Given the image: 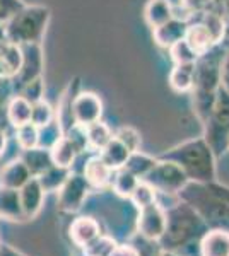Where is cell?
<instances>
[{
    "mask_svg": "<svg viewBox=\"0 0 229 256\" xmlns=\"http://www.w3.org/2000/svg\"><path fill=\"white\" fill-rule=\"evenodd\" d=\"M180 198L200 214L209 229H224L229 232V186L215 181H190L180 192Z\"/></svg>",
    "mask_w": 229,
    "mask_h": 256,
    "instance_id": "1",
    "label": "cell"
},
{
    "mask_svg": "<svg viewBox=\"0 0 229 256\" xmlns=\"http://www.w3.org/2000/svg\"><path fill=\"white\" fill-rule=\"evenodd\" d=\"M159 159L178 164L191 183H209L217 176V156L203 137L186 140L161 154Z\"/></svg>",
    "mask_w": 229,
    "mask_h": 256,
    "instance_id": "2",
    "label": "cell"
},
{
    "mask_svg": "<svg viewBox=\"0 0 229 256\" xmlns=\"http://www.w3.org/2000/svg\"><path fill=\"white\" fill-rule=\"evenodd\" d=\"M209 229L200 214L190 204L180 198L178 204L166 210V230L159 239L162 250H180L188 246L191 241L200 239Z\"/></svg>",
    "mask_w": 229,
    "mask_h": 256,
    "instance_id": "3",
    "label": "cell"
},
{
    "mask_svg": "<svg viewBox=\"0 0 229 256\" xmlns=\"http://www.w3.org/2000/svg\"><path fill=\"white\" fill-rule=\"evenodd\" d=\"M50 20L47 7H23L12 19L4 24V36L14 44H35L43 38Z\"/></svg>",
    "mask_w": 229,
    "mask_h": 256,
    "instance_id": "4",
    "label": "cell"
},
{
    "mask_svg": "<svg viewBox=\"0 0 229 256\" xmlns=\"http://www.w3.org/2000/svg\"><path fill=\"white\" fill-rule=\"evenodd\" d=\"M203 138L214 154L219 156L227 150L229 144V92L222 88L217 89L210 116L203 123Z\"/></svg>",
    "mask_w": 229,
    "mask_h": 256,
    "instance_id": "5",
    "label": "cell"
},
{
    "mask_svg": "<svg viewBox=\"0 0 229 256\" xmlns=\"http://www.w3.org/2000/svg\"><path fill=\"white\" fill-rule=\"evenodd\" d=\"M140 181L152 186L156 193H166V195H180L181 190L190 183V180L178 164L159 158H157L156 166Z\"/></svg>",
    "mask_w": 229,
    "mask_h": 256,
    "instance_id": "6",
    "label": "cell"
},
{
    "mask_svg": "<svg viewBox=\"0 0 229 256\" xmlns=\"http://www.w3.org/2000/svg\"><path fill=\"white\" fill-rule=\"evenodd\" d=\"M91 186L82 174H70L58 190V208L65 214H76L84 205Z\"/></svg>",
    "mask_w": 229,
    "mask_h": 256,
    "instance_id": "7",
    "label": "cell"
},
{
    "mask_svg": "<svg viewBox=\"0 0 229 256\" xmlns=\"http://www.w3.org/2000/svg\"><path fill=\"white\" fill-rule=\"evenodd\" d=\"M137 230L145 241L159 242V239L166 230V210L157 202L144 208H139Z\"/></svg>",
    "mask_w": 229,
    "mask_h": 256,
    "instance_id": "8",
    "label": "cell"
},
{
    "mask_svg": "<svg viewBox=\"0 0 229 256\" xmlns=\"http://www.w3.org/2000/svg\"><path fill=\"white\" fill-rule=\"evenodd\" d=\"M70 113H72L74 123L81 126H87L94 122H99L103 114L101 98L94 92H79L72 99Z\"/></svg>",
    "mask_w": 229,
    "mask_h": 256,
    "instance_id": "9",
    "label": "cell"
},
{
    "mask_svg": "<svg viewBox=\"0 0 229 256\" xmlns=\"http://www.w3.org/2000/svg\"><path fill=\"white\" fill-rule=\"evenodd\" d=\"M188 24H190V20L174 16L168 22H164L162 26L152 30V38L156 41L157 46L168 50V48H171L174 43L185 40L186 31H188Z\"/></svg>",
    "mask_w": 229,
    "mask_h": 256,
    "instance_id": "10",
    "label": "cell"
},
{
    "mask_svg": "<svg viewBox=\"0 0 229 256\" xmlns=\"http://www.w3.org/2000/svg\"><path fill=\"white\" fill-rule=\"evenodd\" d=\"M113 172L115 171L101 159V156H93V158L87 159L82 176L86 178V181L91 186V190L93 188L94 190H103V188H106L111 184Z\"/></svg>",
    "mask_w": 229,
    "mask_h": 256,
    "instance_id": "11",
    "label": "cell"
},
{
    "mask_svg": "<svg viewBox=\"0 0 229 256\" xmlns=\"http://www.w3.org/2000/svg\"><path fill=\"white\" fill-rule=\"evenodd\" d=\"M43 196L45 192L36 178H31L19 190V200H21V208H23L24 218H33L38 216V212L43 207Z\"/></svg>",
    "mask_w": 229,
    "mask_h": 256,
    "instance_id": "12",
    "label": "cell"
},
{
    "mask_svg": "<svg viewBox=\"0 0 229 256\" xmlns=\"http://www.w3.org/2000/svg\"><path fill=\"white\" fill-rule=\"evenodd\" d=\"M200 256H229V232L224 229H207L198 239Z\"/></svg>",
    "mask_w": 229,
    "mask_h": 256,
    "instance_id": "13",
    "label": "cell"
},
{
    "mask_svg": "<svg viewBox=\"0 0 229 256\" xmlns=\"http://www.w3.org/2000/svg\"><path fill=\"white\" fill-rule=\"evenodd\" d=\"M69 234L74 244L79 248H86L94 239L101 236V227H99V222L93 217H77L70 224Z\"/></svg>",
    "mask_w": 229,
    "mask_h": 256,
    "instance_id": "14",
    "label": "cell"
},
{
    "mask_svg": "<svg viewBox=\"0 0 229 256\" xmlns=\"http://www.w3.org/2000/svg\"><path fill=\"white\" fill-rule=\"evenodd\" d=\"M185 41L190 44L191 50H193V52L197 53L198 56L205 55V53L210 52L212 48L219 46V44H215V41L212 40L209 30H207L205 24H203L200 19L190 20L188 31H186V36H185Z\"/></svg>",
    "mask_w": 229,
    "mask_h": 256,
    "instance_id": "15",
    "label": "cell"
},
{
    "mask_svg": "<svg viewBox=\"0 0 229 256\" xmlns=\"http://www.w3.org/2000/svg\"><path fill=\"white\" fill-rule=\"evenodd\" d=\"M28 50H23V64L18 74L21 84H28V82L35 80L40 77L41 67H43V60H41V48L38 43L26 44Z\"/></svg>",
    "mask_w": 229,
    "mask_h": 256,
    "instance_id": "16",
    "label": "cell"
},
{
    "mask_svg": "<svg viewBox=\"0 0 229 256\" xmlns=\"http://www.w3.org/2000/svg\"><path fill=\"white\" fill-rule=\"evenodd\" d=\"M174 18V7L169 0H149L144 7V19L151 30L162 26Z\"/></svg>",
    "mask_w": 229,
    "mask_h": 256,
    "instance_id": "17",
    "label": "cell"
},
{
    "mask_svg": "<svg viewBox=\"0 0 229 256\" xmlns=\"http://www.w3.org/2000/svg\"><path fill=\"white\" fill-rule=\"evenodd\" d=\"M26 164L23 160H14V162L7 164L0 172V186L11 188V190H21L24 184L31 180Z\"/></svg>",
    "mask_w": 229,
    "mask_h": 256,
    "instance_id": "18",
    "label": "cell"
},
{
    "mask_svg": "<svg viewBox=\"0 0 229 256\" xmlns=\"http://www.w3.org/2000/svg\"><path fill=\"white\" fill-rule=\"evenodd\" d=\"M21 160L26 164L29 174H31L33 178H38L40 174H43L48 168L53 166L50 150L48 148H43V147H35V148H28V150H24L23 159Z\"/></svg>",
    "mask_w": 229,
    "mask_h": 256,
    "instance_id": "19",
    "label": "cell"
},
{
    "mask_svg": "<svg viewBox=\"0 0 229 256\" xmlns=\"http://www.w3.org/2000/svg\"><path fill=\"white\" fill-rule=\"evenodd\" d=\"M193 72H195V64L173 65L168 77L169 88L178 94H190L191 88H193Z\"/></svg>",
    "mask_w": 229,
    "mask_h": 256,
    "instance_id": "20",
    "label": "cell"
},
{
    "mask_svg": "<svg viewBox=\"0 0 229 256\" xmlns=\"http://www.w3.org/2000/svg\"><path fill=\"white\" fill-rule=\"evenodd\" d=\"M0 217L9 218V220H24L19 190L0 186Z\"/></svg>",
    "mask_w": 229,
    "mask_h": 256,
    "instance_id": "21",
    "label": "cell"
},
{
    "mask_svg": "<svg viewBox=\"0 0 229 256\" xmlns=\"http://www.w3.org/2000/svg\"><path fill=\"white\" fill-rule=\"evenodd\" d=\"M50 156H52V160H53L55 166L70 169L72 168V164L76 162L79 150L76 148V146L70 142V138L67 137V135L64 134V137H62L55 146L50 148Z\"/></svg>",
    "mask_w": 229,
    "mask_h": 256,
    "instance_id": "22",
    "label": "cell"
},
{
    "mask_svg": "<svg viewBox=\"0 0 229 256\" xmlns=\"http://www.w3.org/2000/svg\"><path fill=\"white\" fill-rule=\"evenodd\" d=\"M99 156H101V159L105 160L108 166L113 169V171H116V169H122L125 166L128 156H130V150L120 140H116L113 137L106 144V147L99 152Z\"/></svg>",
    "mask_w": 229,
    "mask_h": 256,
    "instance_id": "23",
    "label": "cell"
},
{
    "mask_svg": "<svg viewBox=\"0 0 229 256\" xmlns=\"http://www.w3.org/2000/svg\"><path fill=\"white\" fill-rule=\"evenodd\" d=\"M156 162H157V158L144 154L142 150H135V152H130L123 169H127L128 172H132V174L137 176L139 180H142V178L156 166Z\"/></svg>",
    "mask_w": 229,
    "mask_h": 256,
    "instance_id": "24",
    "label": "cell"
},
{
    "mask_svg": "<svg viewBox=\"0 0 229 256\" xmlns=\"http://www.w3.org/2000/svg\"><path fill=\"white\" fill-rule=\"evenodd\" d=\"M31 102L28 99H24L23 96L14 98L7 106V120H9L11 125H14L16 128L21 125H26L31 122Z\"/></svg>",
    "mask_w": 229,
    "mask_h": 256,
    "instance_id": "25",
    "label": "cell"
},
{
    "mask_svg": "<svg viewBox=\"0 0 229 256\" xmlns=\"http://www.w3.org/2000/svg\"><path fill=\"white\" fill-rule=\"evenodd\" d=\"M70 176V169L67 168H60L53 164L52 168H48L43 174H40L36 180L40 181L43 192H58L62 188V184L67 181V178Z\"/></svg>",
    "mask_w": 229,
    "mask_h": 256,
    "instance_id": "26",
    "label": "cell"
},
{
    "mask_svg": "<svg viewBox=\"0 0 229 256\" xmlns=\"http://www.w3.org/2000/svg\"><path fill=\"white\" fill-rule=\"evenodd\" d=\"M86 135H87V144H89V147L98 152H101L103 148L106 147V144L113 138V134H111L110 126H108L106 123H103L101 120L87 125Z\"/></svg>",
    "mask_w": 229,
    "mask_h": 256,
    "instance_id": "27",
    "label": "cell"
},
{
    "mask_svg": "<svg viewBox=\"0 0 229 256\" xmlns=\"http://www.w3.org/2000/svg\"><path fill=\"white\" fill-rule=\"evenodd\" d=\"M139 178L128 172L127 169H116L113 172V180H111V186L113 192L122 198H130L132 193L135 192L137 184H139Z\"/></svg>",
    "mask_w": 229,
    "mask_h": 256,
    "instance_id": "28",
    "label": "cell"
},
{
    "mask_svg": "<svg viewBox=\"0 0 229 256\" xmlns=\"http://www.w3.org/2000/svg\"><path fill=\"white\" fill-rule=\"evenodd\" d=\"M202 18L200 20L205 24V28L209 30L212 40L215 41V44H220L226 36V19L220 12H215V10H203L200 12Z\"/></svg>",
    "mask_w": 229,
    "mask_h": 256,
    "instance_id": "29",
    "label": "cell"
},
{
    "mask_svg": "<svg viewBox=\"0 0 229 256\" xmlns=\"http://www.w3.org/2000/svg\"><path fill=\"white\" fill-rule=\"evenodd\" d=\"M62 137H64V128L60 126L58 120L55 118L52 123L38 128V147L48 148L50 150Z\"/></svg>",
    "mask_w": 229,
    "mask_h": 256,
    "instance_id": "30",
    "label": "cell"
},
{
    "mask_svg": "<svg viewBox=\"0 0 229 256\" xmlns=\"http://www.w3.org/2000/svg\"><path fill=\"white\" fill-rule=\"evenodd\" d=\"M169 56L173 60V65H185V64H195L198 60V55L191 50V46L185 40L174 43L171 48H168Z\"/></svg>",
    "mask_w": 229,
    "mask_h": 256,
    "instance_id": "31",
    "label": "cell"
},
{
    "mask_svg": "<svg viewBox=\"0 0 229 256\" xmlns=\"http://www.w3.org/2000/svg\"><path fill=\"white\" fill-rule=\"evenodd\" d=\"M16 140L23 150L38 147V126H35L31 122L26 125H21L16 130Z\"/></svg>",
    "mask_w": 229,
    "mask_h": 256,
    "instance_id": "32",
    "label": "cell"
},
{
    "mask_svg": "<svg viewBox=\"0 0 229 256\" xmlns=\"http://www.w3.org/2000/svg\"><path fill=\"white\" fill-rule=\"evenodd\" d=\"M55 120V111H53L52 106L48 102H45L43 99L31 106V123L35 126H45L48 123H52Z\"/></svg>",
    "mask_w": 229,
    "mask_h": 256,
    "instance_id": "33",
    "label": "cell"
},
{
    "mask_svg": "<svg viewBox=\"0 0 229 256\" xmlns=\"http://www.w3.org/2000/svg\"><path fill=\"white\" fill-rule=\"evenodd\" d=\"M116 248V241L113 238L99 236L91 244L84 248V256H111Z\"/></svg>",
    "mask_w": 229,
    "mask_h": 256,
    "instance_id": "34",
    "label": "cell"
},
{
    "mask_svg": "<svg viewBox=\"0 0 229 256\" xmlns=\"http://www.w3.org/2000/svg\"><path fill=\"white\" fill-rule=\"evenodd\" d=\"M132 204L135 205V208H144L147 207V205H151L156 202V190L152 186H149L147 183H144V181H139V184H137L135 192L132 193L130 196Z\"/></svg>",
    "mask_w": 229,
    "mask_h": 256,
    "instance_id": "35",
    "label": "cell"
},
{
    "mask_svg": "<svg viewBox=\"0 0 229 256\" xmlns=\"http://www.w3.org/2000/svg\"><path fill=\"white\" fill-rule=\"evenodd\" d=\"M113 137L120 140L130 152L140 150V146H142V137H140V134L134 126H122Z\"/></svg>",
    "mask_w": 229,
    "mask_h": 256,
    "instance_id": "36",
    "label": "cell"
},
{
    "mask_svg": "<svg viewBox=\"0 0 229 256\" xmlns=\"http://www.w3.org/2000/svg\"><path fill=\"white\" fill-rule=\"evenodd\" d=\"M23 98L28 99L31 104H35V102L41 101V98H43V82L38 77V79L28 82V84L23 86Z\"/></svg>",
    "mask_w": 229,
    "mask_h": 256,
    "instance_id": "37",
    "label": "cell"
},
{
    "mask_svg": "<svg viewBox=\"0 0 229 256\" xmlns=\"http://www.w3.org/2000/svg\"><path fill=\"white\" fill-rule=\"evenodd\" d=\"M21 0H0V24H6L7 20L14 18L23 9Z\"/></svg>",
    "mask_w": 229,
    "mask_h": 256,
    "instance_id": "38",
    "label": "cell"
},
{
    "mask_svg": "<svg viewBox=\"0 0 229 256\" xmlns=\"http://www.w3.org/2000/svg\"><path fill=\"white\" fill-rule=\"evenodd\" d=\"M219 84L224 90L229 92V50H226V53L220 58L219 65Z\"/></svg>",
    "mask_w": 229,
    "mask_h": 256,
    "instance_id": "39",
    "label": "cell"
},
{
    "mask_svg": "<svg viewBox=\"0 0 229 256\" xmlns=\"http://www.w3.org/2000/svg\"><path fill=\"white\" fill-rule=\"evenodd\" d=\"M207 6H209L207 0H181L183 10H186L190 16L200 14V12H203L207 9Z\"/></svg>",
    "mask_w": 229,
    "mask_h": 256,
    "instance_id": "40",
    "label": "cell"
},
{
    "mask_svg": "<svg viewBox=\"0 0 229 256\" xmlns=\"http://www.w3.org/2000/svg\"><path fill=\"white\" fill-rule=\"evenodd\" d=\"M111 256H140V253L132 244H116Z\"/></svg>",
    "mask_w": 229,
    "mask_h": 256,
    "instance_id": "41",
    "label": "cell"
},
{
    "mask_svg": "<svg viewBox=\"0 0 229 256\" xmlns=\"http://www.w3.org/2000/svg\"><path fill=\"white\" fill-rule=\"evenodd\" d=\"M0 256H24V254L7 244H0Z\"/></svg>",
    "mask_w": 229,
    "mask_h": 256,
    "instance_id": "42",
    "label": "cell"
},
{
    "mask_svg": "<svg viewBox=\"0 0 229 256\" xmlns=\"http://www.w3.org/2000/svg\"><path fill=\"white\" fill-rule=\"evenodd\" d=\"M6 146H7V137H6V132L0 130V158L2 154L6 152Z\"/></svg>",
    "mask_w": 229,
    "mask_h": 256,
    "instance_id": "43",
    "label": "cell"
},
{
    "mask_svg": "<svg viewBox=\"0 0 229 256\" xmlns=\"http://www.w3.org/2000/svg\"><path fill=\"white\" fill-rule=\"evenodd\" d=\"M159 256H180V254H178L176 251H173V250H162L159 253Z\"/></svg>",
    "mask_w": 229,
    "mask_h": 256,
    "instance_id": "44",
    "label": "cell"
},
{
    "mask_svg": "<svg viewBox=\"0 0 229 256\" xmlns=\"http://www.w3.org/2000/svg\"><path fill=\"white\" fill-rule=\"evenodd\" d=\"M226 32H227V36H229V10H227V20H226Z\"/></svg>",
    "mask_w": 229,
    "mask_h": 256,
    "instance_id": "45",
    "label": "cell"
},
{
    "mask_svg": "<svg viewBox=\"0 0 229 256\" xmlns=\"http://www.w3.org/2000/svg\"><path fill=\"white\" fill-rule=\"evenodd\" d=\"M209 4H217V2H220V0H207Z\"/></svg>",
    "mask_w": 229,
    "mask_h": 256,
    "instance_id": "46",
    "label": "cell"
},
{
    "mask_svg": "<svg viewBox=\"0 0 229 256\" xmlns=\"http://www.w3.org/2000/svg\"><path fill=\"white\" fill-rule=\"evenodd\" d=\"M227 150H229V144H227Z\"/></svg>",
    "mask_w": 229,
    "mask_h": 256,
    "instance_id": "47",
    "label": "cell"
},
{
    "mask_svg": "<svg viewBox=\"0 0 229 256\" xmlns=\"http://www.w3.org/2000/svg\"><path fill=\"white\" fill-rule=\"evenodd\" d=\"M226 2H227V4H229V0H226Z\"/></svg>",
    "mask_w": 229,
    "mask_h": 256,
    "instance_id": "48",
    "label": "cell"
}]
</instances>
